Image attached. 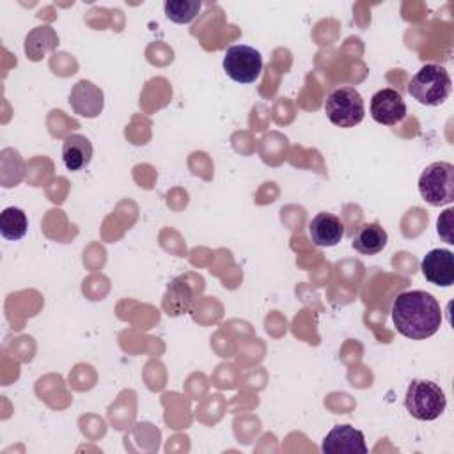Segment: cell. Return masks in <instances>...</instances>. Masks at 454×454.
<instances>
[{"mask_svg":"<svg viewBox=\"0 0 454 454\" xmlns=\"http://www.w3.org/2000/svg\"><path fill=\"white\" fill-rule=\"evenodd\" d=\"M309 236L316 247H335L344 238V225L339 216L321 211L309 222Z\"/></svg>","mask_w":454,"mask_h":454,"instance_id":"cell-10","label":"cell"},{"mask_svg":"<svg viewBox=\"0 0 454 454\" xmlns=\"http://www.w3.org/2000/svg\"><path fill=\"white\" fill-rule=\"evenodd\" d=\"M222 66L231 80L238 83H252L262 71V57L248 44H234L223 53Z\"/></svg>","mask_w":454,"mask_h":454,"instance_id":"cell-6","label":"cell"},{"mask_svg":"<svg viewBox=\"0 0 454 454\" xmlns=\"http://www.w3.org/2000/svg\"><path fill=\"white\" fill-rule=\"evenodd\" d=\"M325 114L332 124L339 128H353L364 121V98L355 87H339L328 94Z\"/></svg>","mask_w":454,"mask_h":454,"instance_id":"cell-5","label":"cell"},{"mask_svg":"<svg viewBox=\"0 0 454 454\" xmlns=\"http://www.w3.org/2000/svg\"><path fill=\"white\" fill-rule=\"evenodd\" d=\"M165 9V16L179 25L190 23L197 18L199 11H200V2L197 0H168L163 5Z\"/></svg>","mask_w":454,"mask_h":454,"instance_id":"cell-16","label":"cell"},{"mask_svg":"<svg viewBox=\"0 0 454 454\" xmlns=\"http://www.w3.org/2000/svg\"><path fill=\"white\" fill-rule=\"evenodd\" d=\"M28 231V218L20 207H5L0 213V234L9 241L21 239Z\"/></svg>","mask_w":454,"mask_h":454,"instance_id":"cell-15","label":"cell"},{"mask_svg":"<svg viewBox=\"0 0 454 454\" xmlns=\"http://www.w3.org/2000/svg\"><path fill=\"white\" fill-rule=\"evenodd\" d=\"M387 231L378 222H367L356 229L351 245L362 255H376L387 247Z\"/></svg>","mask_w":454,"mask_h":454,"instance_id":"cell-13","label":"cell"},{"mask_svg":"<svg viewBox=\"0 0 454 454\" xmlns=\"http://www.w3.org/2000/svg\"><path fill=\"white\" fill-rule=\"evenodd\" d=\"M321 450L325 454H365L367 445L360 429L349 424H337L323 438Z\"/></svg>","mask_w":454,"mask_h":454,"instance_id":"cell-7","label":"cell"},{"mask_svg":"<svg viewBox=\"0 0 454 454\" xmlns=\"http://www.w3.org/2000/svg\"><path fill=\"white\" fill-rule=\"evenodd\" d=\"M420 271L427 282L450 287L454 284V254L447 248H433L420 261Z\"/></svg>","mask_w":454,"mask_h":454,"instance_id":"cell-8","label":"cell"},{"mask_svg":"<svg viewBox=\"0 0 454 454\" xmlns=\"http://www.w3.org/2000/svg\"><path fill=\"white\" fill-rule=\"evenodd\" d=\"M69 105L82 117H96L103 110V92L89 80H80L69 94Z\"/></svg>","mask_w":454,"mask_h":454,"instance_id":"cell-11","label":"cell"},{"mask_svg":"<svg viewBox=\"0 0 454 454\" xmlns=\"http://www.w3.org/2000/svg\"><path fill=\"white\" fill-rule=\"evenodd\" d=\"M452 82L443 66L426 64L410 80V96L424 106H438L450 96Z\"/></svg>","mask_w":454,"mask_h":454,"instance_id":"cell-2","label":"cell"},{"mask_svg":"<svg viewBox=\"0 0 454 454\" xmlns=\"http://www.w3.org/2000/svg\"><path fill=\"white\" fill-rule=\"evenodd\" d=\"M163 303H165V309H167V312L170 316L186 314L195 305V294H193L192 287L184 280L176 278V280L170 282Z\"/></svg>","mask_w":454,"mask_h":454,"instance_id":"cell-14","label":"cell"},{"mask_svg":"<svg viewBox=\"0 0 454 454\" xmlns=\"http://www.w3.org/2000/svg\"><path fill=\"white\" fill-rule=\"evenodd\" d=\"M371 117L383 124L394 126L406 117V103L395 89H381L371 98Z\"/></svg>","mask_w":454,"mask_h":454,"instance_id":"cell-9","label":"cell"},{"mask_svg":"<svg viewBox=\"0 0 454 454\" xmlns=\"http://www.w3.org/2000/svg\"><path fill=\"white\" fill-rule=\"evenodd\" d=\"M419 193L429 206H447L454 200V165L434 161L419 177Z\"/></svg>","mask_w":454,"mask_h":454,"instance_id":"cell-4","label":"cell"},{"mask_svg":"<svg viewBox=\"0 0 454 454\" xmlns=\"http://www.w3.org/2000/svg\"><path fill=\"white\" fill-rule=\"evenodd\" d=\"M92 160V144L80 133L67 135L62 144V161L67 170H82Z\"/></svg>","mask_w":454,"mask_h":454,"instance_id":"cell-12","label":"cell"},{"mask_svg":"<svg viewBox=\"0 0 454 454\" xmlns=\"http://www.w3.org/2000/svg\"><path fill=\"white\" fill-rule=\"evenodd\" d=\"M447 406L445 392L440 385L429 380H411L404 394V408L406 411L424 422L436 420Z\"/></svg>","mask_w":454,"mask_h":454,"instance_id":"cell-3","label":"cell"},{"mask_svg":"<svg viewBox=\"0 0 454 454\" xmlns=\"http://www.w3.org/2000/svg\"><path fill=\"white\" fill-rule=\"evenodd\" d=\"M390 316L397 332L408 339L433 337L442 325L438 300L426 291H404L392 301Z\"/></svg>","mask_w":454,"mask_h":454,"instance_id":"cell-1","label":"cell"}]
</instances>
